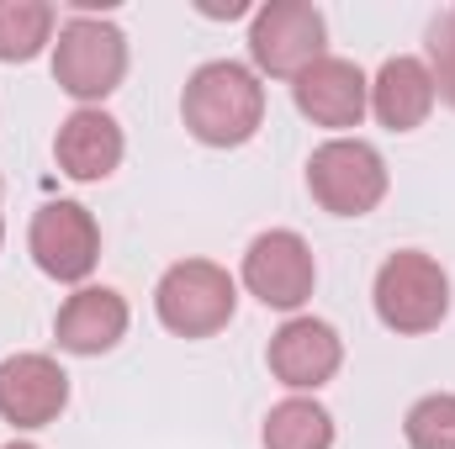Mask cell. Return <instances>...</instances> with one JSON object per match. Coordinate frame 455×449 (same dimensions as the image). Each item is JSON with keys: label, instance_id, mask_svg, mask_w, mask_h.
Instances as JSON below:
<instances>
[{"label": "cell", "instance_id": "obj_14", "mask_svg": "<svg viewBox=\"0 0 455 449\" xmlns=\"http://www.w3.org/2000/svg\"><path fill=\"white\" fill-rule=\"evenodd\" d=\"M435 80H429V64L424 59H413V53H397V59H387L381 69H376V80H371V112L381 127H392V132H413V127H424L429 112H435Z\"/></svg>", "mask_w": 455, "mask_h": 449}, {"label": "cell", "instance_id": "obj_8", "mask_svg": "<svg viewBox=\"0 0 455 449\" xmlns=\"http://www.w3.org/2000/svg\"><path fill=\"white\" fill-rule=\"evenodd\" d=\"M27 248L48 280L80 286V280H91V270L101 259V227L91 217V207H80V201H48L27 227Z\"/></svg>", "mask_w": 455, "mask_h": 449}, {"label": "cell", "instance_id": "obj_17", "mask_svg": "<svg viewBox=\"0 0 455 449\" xmlns=\"http://www.w3.org/2000/svg\"><path fill=\"white\" fill-rule=\"evenodd\" d=\"M408 449H455V391H429L403 418Z\"/></svg>", "mask_w": 455, "mask_h": 449}, {"label": "cell", "instance_id": "obj_19", "mask_svg": "<svg viewBox=\"0 0 455 449\" xmlns=\"http://www.w3.org/2000/svg\"><path fill=\"white\" fill-rule=\"evenodd\" d=\"M0 449H37V445H27V439H16V445H0Z\"/></svg>", "mask_w": 455, "mask_h": 449}, {"label": "cell", "instance_id": "obj_3", "mask_svg": "<svg viewBox=\"0 0 455 449\" xmlns=\"http://www.w3.org/2000/svg\"><path fill=\"white\" fill-rule=\"evenodd\" d=\"M127 75V37L107 16H69L53 43V80L80 106H101Z\"/></svg>", "mask_w": 455, "mask_h": 449}, {"label": "cell", "instance_id": "obj_16", "mask_svg": "<svg viewBox=\"0 0 455 449\" xmlns=\"http://www.w3.org/2000/svg\"><path fill=\"white\" fill-rule=\"evenodd\" d=\"M53 43L48 0H0V64H27Z\"/></svg>", "mask_w": 455, "mask_h": 449}, {"label": "cell", "instance_id": "obj_13", "mask_svg": "<svg viewBox=\"0 0 455 449\" xmlns=\"http://www.w3.org/2000/svg\"><path fill=\"white\" fill-rule=\"evenodd\" d=\"M53 338L64 354H80V359H96V354H112L116 343L127 338V302L112 286H80L59 318H53Z\"/></svg>", "mask_w": 455, "mask_h": 449}, {"label": "cell", "instance_id": "obj_18", "mask_svg": "<svg viewBox=\"0 0 455 449\" xmlns=\"http://www.w3.org/2000/svg\"><path fill=\"white\" fill-rule=\"evenodd\" d=\"M429 80H435V96L455 112V16L445 11L435 27H429Z\"/></svg>", "mask_w": 455, "mask_h": 449}, {"label": "cell", "instance_id": "obj_1", "mask_svg": "<svg viewBox=\"0 0 455 449\" xmlns=\"http://www.w3.org/2000/svg\"><path fill=\"white\" fill-rule=\"evenodd\" d=\"M180 116H186V132L207 148H243L259 122H265V85L249 64H233V59H212L202 64L191 80H186V96H180Z\"/></svg>", "mask_w": 455, "mask_h": 449}, {"label": "cell", "instance_id": "obj_2", "mask_svg": "<svg viewBox=\"0 0 455 449\" xmlns=\"http://www.w3.org/2000/svg\"><path fill=\"white\" fill-rule=\"evenodd\" d=\"M371 302H376L381 328H392V334H403V338L435 334L451 318V275H445V264L435 254L397 248V254L381 259Z\"/></svg>", "mask_w": 455, "mask_h": 449}, {"label": "cell", "instance_id": "obj_4", "mask_svg": "<svg viewBox=\"0 0 455 449\" xmlns=\"http://www.w3.org/2000/svg\"><path fill=\"white\" fill-rule=\"evenodd\" d=\"M238 286L212 259H180L154 286V312L175 338H212L233 323Z\"/></svg>", "mask_w": 455, "mask_h": 449}, {"label": "cell", "instance_id": "obj_9", "mask_svg": "<svg viewBox=\"0 0 455 449\" xmlns=\"http://www.w3.org/2000/svg\"><path fill=\"white\" fill-rule=\"evenodd\" d=\"M265 359H270V375H275L281 386H291L297 397H307V391H318V386H329V381L339 375L344 338L334 334V323H323V318H286V323L270 334Z\"/></svg>", "mask_w": 455, "mask_h": 449}, {"label": "cell", "instance_id": "obj_15", "mask_svg": "<svg viewBox=\"0 0 455 449\" xmlns=\"http://www.w3.org/2000/svg\"><path fill=\"white\" fill-rule=\"evenodd\" d=\"M265 449H334V413L318 397H286L265 413Z\"/></svg>", "mask_w": 455, "mask_h": 449}, {"label": "cell", "instance_id": "obj_20", "mask_svg": "<svg viewBox=\"0 0 455 449\" xmlns=\"http://www.w3.org/2000/svg\"><path fill=\"white\" fill-rule=\"evenodd\" d=\"M0 243H5V217H0Z\"/></svg>", "mask_w": 455, "mask_h": 449}, {"label": "cell", "instance_id": "obj_21", "mask_svg": "<svg viewBox=\"0 0 455 449\" xmlns=\"http://www.w3.org/2000/svg\"><path fill=\"white\" fill-rule=\"evenodd\" d=\"M451 16H455V11H451Z\"/></svg>", "mask_w": 455, "mask_h": 449}, {"label": "cell", "instance_id": "obj_10", "mask_svg": "<svg viewBox=\"0 0 455 449\" xmlns=\"http://www.w3.org/2000/svg\"><path fill=\"white\" fill-rule=\"evenodd\" d=\"M291 101H297V112L307 116L313 127L344 132V127H360V116L371 112V80L360 75L355 59L323 53L313 69H302L291 80Z\"/></svg>", "mask_w": 455, "mask_h": 449}, {"label": "cell", "instance_id": "obj_5", "mask_svg": "<svg viewBox=\"0 0 455 449\" xmlns=\"http://www.w3.org/2000/svg\"><path fill=\"white\" fill-rule=\"evenodd\" d=\"M387 159L365 138H329L307 159V191L334 217H365L387 196Z\"/></svg>", "mask_w": 455, "mask_h": 449}, {"label": "cell", "instance_id": "obj_7", "mask_svg": "<svg viewBox=\"0 0 455 449\" xmlns=\"http://www.w3.org/2000/svg\"><path fill=\"white\" fill-rule=\"evenodd\" d=\"M243 291L259 302V307H275V312H297L313 286H318V259H313V243L291 227H270L259 232L249 248H243Z\"/></svg>", "mask_w": 455, "mask_h": 449}, {"label": "cell", "instance_id": "obj_12", "mask_svg": "<svg viewBox=\"0 0 455 449\" xmlns=\"http://www.w3.org/2000/svg\"><path fill=\"white\" fill-rule=\"evenodd\" d=\"M127 154V138H122V122L101 106H80L59 122V138H53V159L69 180L80 185H96L107 180Z\"/></svg>", "mask_w": 455, "mask_h": 449}, {"label": "cell", "instance_id": "obj_6", "mask_svg": "<svg viewBox=\"0 0 455 449\" xmlns=\"http://www.w3.org/2000/svg\"><path fill=\"white\" fill-rule=\"evenodd\" d=\"M329 53V21L313 0H270L249 21V59L270 80H297Z\"/></svg>", "mask_w": 455, "mask_h": 449}, {"label": "cell", "instance_id": "obj_11", "mask_svg": "<svg viewBox=\"0 0 455 449\" xmlns=\"http://www.w3.org/2000/svg\"><path fill=\"white\" fill-rule=\"evenodd\" d=\"M69 407V375L48 354L0 359V418L11 429H48Z\"/></svg>", "mask_w": 455, "mask_h": 449}]
</instances>
